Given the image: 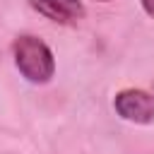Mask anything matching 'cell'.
Returning a JSON list of instances; mask_svg holds the SVG:
<instances>
[{
	"label": "cell",
	"instance_id": "6da1fadb",
	"mask_svg": "<svg viewBox=\"0 0 154 154\" xmlns=\"http://www.w3.org/2000/svg\"><path fill=\"white\" fill-rule=\"evenodd\" d=\"M12 58L19 75L31 84H48L55 75V58L48 43L34 34H22L12 43Z\"/></svg>",
	"mask_w": 154,
	"mask_h": 154
},
{
	"label": "cell",
	"instance_id": "7a4b0ae2",
	"mask_svg": "<svg viewBox=\"0 0 154 154\" xmlns=\"http://www.w3.org/2000/svg\"><path fill=\"white\" fill-rule=\"evenodd\" d=\"M116 113L135 125L154 123V94L144 89H120L113 99Z\"/></svg>",
	"mask_w": 154,
	"mask_h": 154
},
{
	"label": "cell",
	"instance_id": "3957f363",
	"mask_svg": "<svg viewBox=\"0 0 154 154\" xmlns=\"http://www.w3.org/2000/svg\"><path fill=\"white\" fill-rule=\"evenodd\" d=\"M29 5L38 14H43L51 22H58V24H75L87 14V10L79 0H29Z\"/></svg>",
	"mask_w": 154,
	"mask_h": 154
},
{
	"label": "cell",
	"instance_id": "277c9868",
	"mask_svg": "<svg viewBox=\"0 0 154 154\" xmlns=\"http://www.w3.org/2000/svg\"><path fill=\"white\" fill-rule=\"evenodd\" d=\"M142 2V10L149 14V17H154V0H140Z\"/></svg>",
	"mask_w": 154,
	"mask_h": 154
},
{
	"label": "cell",
	"instance_id": "5b68a950",
	"mask_svg": "<svg viewBox=\"0 0 154 154\" xmlns=\"http://www.w3.org/2000/svg\"><path fill=\"white\" fill-rule=\"evenodd\" d=\"M99 2H111V0H99Z\"/></svg>",
	"mask_w": 154,
	"mask_h": 154
},
{
	"label": "cell",
	"instance_id": "8992f818",
	"mask_svg": "<svg viewBox=\"0 0 154 154\" xmlns=\"http://www.w3.org/2000/svg\"><path fill=\"white\" fill-rule=\"evenodd\" d=\"M152 94H154V84H152Z\"/></svg>",
	"mask_w": 154,
	"mask_h": 154
}]
</instances>
